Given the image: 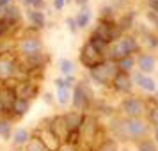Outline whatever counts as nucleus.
I'll return each instance as SVG.
<instances>
[{"mask_svg": "<svg viewBox=\"0 0 158 151\" xmlns=\"http://www.w3.org/2000/svg\"><path fill=\"white\" fill-rule=\"evenodd\" d=\"M139 50V43L133 36H121L117 41L108 46L107 52V59H112V61H121V59L131 57V53H135Z\"/></svg>", "mask_w": 158, "mask_h": 151, "instance_id": "obj_1", "label": "nucleus"}, {"mask_svg": "<svg viewBox=\"0 0 158 151\" xmlns=\"http://www.w3.org/2000/svg\"><path fill=\"white\" fill-rule=\"evenodd\" d=\"M149 124L144 123L140 117H124L117 121V135L126 137V139H140L148 133Z\"/></svg>", "mask_w": 158, "mask_h": 151, "instance_id": "obj_2", "label": "nucleus"}, {"mask_svg": "<svg viewBox=\"0 0 158 151\" xmlns=\"http://www.w3.org/2000/svg\"><path fill=\"white\" fill-rule=\"evenodd\" d=\"M117 62L112 61V59H105L100 66H96L94 69H91V78L100 84V86H108L112 84L114 77L117 75Z\"/></svg>", "mask_w": 158, "mask_h": 151, "instance_id": "obj_3", "label": "nucleus"}, {"mask_svg": "<svg viewBox=\"0 0 158 151\" xmlns=\"http://www.w3.org/2000/svg\"><path fill=\"white\" fill-rule=\"evenodd\" d=\"M93 34L101 37L105 43L112 44L114 41H117L121 37L123 32L119 30V27H117V23L114 20H100V23H98V27H96V30H94Z\"/></svg>", "mask_w": 158, "mask_h": 151, "instance_id": "obj_4", "label": "nucleus"}, {"mask_svg": "<svg viewBox=\"0 0 158 151\" xmlns=\"http://www.w3.org/2000/svg\"><path fill=\"white\" fill-rule=\"evenodd\" d=\"M105 59H107V57H105L103 53H100L98 50H94L93 44L89 43V41H87V43L82 46V50H80V62L85 66L89 71L94 69L96 66H100Z\"/></svg>", "mask_w": 158, "mask_h": 151, "instance_id": "obj_5", "label": "nucleus"}, {"mask_svg": "<svg viewBox=\"0 0 158 151\" xmlns=\"http://www.w3.org/2000/svg\"><path fill=\"white\" fill-rule=\"evenodd\" d=\"M121 110L126 117H140L144 112H148L146 108V101L135 96H128L121 101Z\"/></svg>", "mask_w": 158, "mask_h": 151, "instance_id": "obj_6", "label": "nucleus"}, {"mask_svg": "<svg viewBox=\"0 0 158 151\" xmlns=\"http://www.w3.org/2000/svg\"><path fill=\"white\" fill-rule=\"evenodd\" d=\"M18 50L22 53L23 57H34V55H41L43 52V43L37 36H27L23 37L20 44H18Z\"/></svg>", "mask_w": 158, "mask_h": 151, "instance_id": "obj_7", "label": "nucleus"}, {"mask_svg": "<svg viewBox=\"0 0 158 151\" xmlns=\"http://www.w3.org/2000/svg\"><path fill=\"white\" fill-rule=\"evenodd\" d=\"M89 98H91V93H89V89H87L82 82H78L75 89H73V96H71V101H73V107L75 110H84L87 107V103H89Z\"/></svg>", "mask_w": 158, "mask_h": 151, "instance_id": "obj_8", "label": "nucleus"}, {"mask_svg": "<svg viewBox=\"0 0 158 151\" xmlns=\"http://www.w3.org/2000/svg\"><path fill=\"white\" fill-rule=\"evenodd\" d=\"M32 137L39 139V141L43 142L44 148L50 149V151H59V148H60V141H59L57 137L48 130V126H44V128H37L36 133H34Z\"/></svg>", "mask_w": 158, "mask_h": 151, "instance_id": "obj_9", "label": "nucleus"}, {"mask_svg": "<svg viewBox=\"0 0 158 151\" xmlns=\"http://www.w3.org/2000/svg\"><path fill=\"white\" fill-rule=\"evenodd\" d=\"M18 71V62L9 55H0V80H9Z\"/></svg>", "mask_w": 158, "mask_h": 151, "instance_id": "obj_10", "label": "nucleus"}, {"mask_svg": "<svg viewBox=\"0 0 158 151\" xmlns=\"http://www.w3.org/2000/svg\"><path fill=\"white\" fill-rule=\"evenodd\" d=\"M16 98H18V96H16L15 87L4 86L2 89H0V108H2V114H7V112H11L13 103H15Z\"/></svg>", "mask_w": 158, "mask_h": 151, "instance_id": "obj_11", "label": "nucleus"}, {"mask_svg": "<svg viewBox=\"0 0 158 151\" xmlns=\"http://www.w3.org/2000/svg\"><path fill=\"white\" fill-rule=\"evenodd\" d=\"M48 130H50L53 135L57 137L60 144L66 142V137H68V128H66V123L62 119V115H55L53 119H50V124H48Z\"/></svg>", "mask_w": 158, "mask_h": 151, "instance_id": "obj_12", "label": "nucleus"}, {"mask_svg": "<svg viewBox=\"0 0 158 151\" xmlns=\"http://www.w3.org/2000/svg\"><path fill=\"white\" fill-rule=\"evenodd\" d=\"M112 87H114L115 91H119V93H130L131 87H133V80L130 77V73L117 71V75L112 80Z\"/></svg>", "mask_w": 158, "mask_h": 151, "instance_id": "obj_13", "label": "nucleus"}, {"mask_svg": "<svg viewBox=\"0 0 158 151\" xmlns=\"http://www.w3.org/2000/svg\"><path fill=\"white\" fill-rule=\"evenodd\" d=\"M62 119H64V123H66L68 132H73V130H80L82 128L85 115L82 114V112H78V110H71V112H66V114L62 115Z\"/></svg>", "mask_w": 158, "mask_h": 151, "instance_id": "obj_14", "label": "nucleus"}, {"mask_svg": "<svg viewBox=\"0 0 158 151\" xmlns=\"http://www.w3.org/2000/svg\"><path fill=\"white\" fill-rule=\"evenodd\" d=\"M16 96L18 98H25V100H30L37 94V86L32 82V80H22L18 86L15 87Z\"/></svg>", "mask_w": 158, "mask_h": 151, "instance_id": "obj_15", "label": "nucleus"}, {"mask_svg": "<svg viewBox=\"0 0 158 151\" xmlns=\"http://www.w3.org/2000/svg\"><path fill=\"white\" fill-rule=\"evenodd\" d=\"M131 80H133V84H137V86L140 87V89H144L146 93H153V91H156V82L151 78L149 75H144V73H135L133 77H131Z\"/></svg>", "mask_w": 158, "mask_h": 151, "instance_id": "obj_16", "label": "nucleus"}, {"mask_svg": "<svg viewBox=\"0 0 158 151\" xmlns=\"http://www.w3.org/2000/svg\"><path fill=\"white\" fill-rule=\"evenodd\" d=\"M137 66H139V71L140 73L149 75L156 68V59L153 57V55H149V53H142V55H139V59H137Z\"/></svg>", "mask_w": 158, "mask_h": 151, "instance_id": "obj_17", "label": "nucleus"}, {"mask_svg": "<svg viewBox=\"0 0 158 151\" xmlns=\"http://www.w3.org/2000/svg\"><path fill=\"white\" fill-rule=\"evenodd\" d=\"M13 142H15L16 148H20V146H25V144L30 141V132L27 128H23V126H18V128L13 130Z\"/></svg>", "mask_w": 158, "mask_h": 151, "instance_id": "obj_18", "label": "nucleus"}, {"mask_svg": "<svg viewBox=\"0 0 158 151\" xmlns=\"http://www.w3.org/2000/svg\"><path fill=\"white\" fill-rule=\"evenodd\" d=\"M29 108H30V101L29 100H25V98H16L15 103H13V108H11V115L22 117V115L27 114Z\"/></svg>", "mask_w": 158, "mask_h": 151, "instance_id": "obj_19", "label": "nucleus"}, {"mask_svg": "<svg viewBox=\"0 0 158 151\" xmlns=\"http://www.w3.org/2000/svg\"><path fill=\"white\" fill-rule=\"evenodd\" d=\"M2 20L13 29L16 23H18V20H20V9L15 7V6H7V7L4 9V16H2Z\"/></svg>", "mask_w": 158, "mask_h": 151, "instance_id": "obj_20", "label": "nucleus"}, {"mask_svg": "<svg viewBox=\"0 0 158 151\" xmlns=\"http://www.w3.org/2000/svg\"><path fill=\"white\" fill-rule=\"evenodd\" d=\"M27 18L29 22L36 27V29H43L46 25V18H44V13L43 11H36V9H29L27 11Z\"/></svg>", "mask_w": 158, "mask_h": 151, "instance_id": "obj_21", "label": "nucleus"}, {"mask_svg": "<svg viewBox=\"0 0 158 151\" xmlns=\"http://www.w3.org/2000/svg\"><path fill=\"white\" fill-rule=\"evenodd\" d=\"M91 18H93V13H91V9L87 7H82L80 9V13H78V16L75 18L77 20V27L78 29H85L87 25H89V22H91Z\"/></svg>", "mask_w": 158, "mask_h": 151, "instance_id": "obj_22", "label": "nucleus"}, {"mask_svg": "<svg viewBox=\"0 0 158 151\" xmlns=\"http://www.w3.org/2000/svg\"><path fill=\"white\" fill-rule=\"evenodd\" d=\"M89 43L93 44V48L94 50H98L100 53H103V55H107V52H108V46L110 44L105 43L101 37H98L96 34H91V37H89Z\"/></svg>", "mask_w": 158, "mask_h": 151, "instance_id": "obj_23", "label": "nucleus"}, {"mask_svg": "<svg viewBox=\"0 0 158 151\" xmlns=\"http://www.w3.org/2000/svg\"><path fill=\"white\" fill-rule=\"evenodd\" d=\"M0 135L4 137L6 141L11 139V135H13V124H11V121H9L7 117L0 119Z\"/></svg>", "mask_w": 158, "mask_h": 151, "instance_id": "obj_24", "label": "nucleus"}, {"mask_svg": "<svg viewBox=\"0 0 158 151\" xmlns=\"http://www.w3.org/2000/svg\"><path fill=\"white\" fill-rule=\"evenodd\" d=\"M59 69L64 73L66 77H71L73 71H75V62L69 61V59H60L59 61Z\"/></svg>", "mask_w": 158, "mask_h": 151, "instance_id": "obj_25", "label": "nucleus"}, {"mask_svg": "<svg viewBox=\"0 0 158 151\" xmlns=\"http://www.w3.org/2000/svg\"><path fill=\"white\" fill-rule=\"evenodd\" d=\"M137 149L139 151H158V146L155 141H151V139H140L139 142H137Z\"/></svg>", "mask_w": 158, "mask_h": 151, "instance_id": "obj_26", "label": "nucleus"}, {"mask_svg": "<svg viewBox=\"0 0 158 151\" xmlns=\"http://www.w3.org/2000/svg\"><path fill=\"white\" fill-rule=\"evenodd\" d=\"M133 64H135V61L131 57H126V59H121V61H117V69L123 73H130L133 69Z\"/></svg>", "mask_w": 158, "mask_h": 151, "instance_id": "obj_27", "label": "nucleus"}, {"mask_svg": "<svg viewBox=\"0 0 158 151\" xmlns=\"http://www.w3.org/2000/svg\"><path fill=\"white\" fill-rule=\"evenodd\" d=\"M25 151H50V149H46L39 139H36V137H30V141L27 142V149H25Z\"/></svg>", "mask_w": 158, "mask_h": 151, "instance_id": "obj_28", "label": "nucleus"}, {"mask_svg": "<svg viewBox=\"0 0 158 151\" xmlns=\"http://www.w3.org/2000/svg\"><path fill=\"white\" fill-rule=\"evenodd\" d=\"M69 100H71V91H69V89H66V87L57 89V101L60 105H66Z\"/></svg>", "mask_w": 158, "mask_h": 151, "instance_id": "obj_29", "label": "nucleus"}, {"mask_svg": "<svg viewBox=\"0 0 158 151\" xmlns=\"http://www.w3.org/2000/svg\"><path fill=\"white\" fill-rule=\"evenodd\" d=\"M131 23H133V15H126L117 22V27H119L121 32H124V30H128L130 27H131Z\"/></svg>", "mask_w": 158, "mask_h": 151, "instance_id": "obj_30", "label": "nucleus"}, {"mask_svg": "<svg viewBox=\"0 0 158 151\" xmlns=\"http://www.w3.org/2000/svg\"><path fill=\"white\" fill-rule=\"evenodd\" d=\"M98 151H117V144L114 141H105L100 144V149Z\"/></svg>", "mask_w": 158, "mask_h": 151, "instance_id": "obj_31", "label": "nucleus"}, {"mask_svg": "<svg viewBox=\"0 0 158 151\" xmlns=\"http://www.w3.org/2000/svg\"><path fill=\"white\" fill-rule=\"evenodd\" d=\"M148 119H149L151 124H156V126H158V107L149 108V110H148Z\"/></svg>", "mask_w": 158, "mask_h": 151, "instance_id": "obj_32", "label": "nucleus"}, {"mask_svg": "<svg viewBox=\"0 0 158 151\" xmlns=\"http://www.w3.org/2000/svg\"><path fill=\"white\" fill-rule=\"evenodd\" d=\"M66 25H68V29L71 30V32H77V20L75 18H66Z\"/></svg>", "mask_w": 158, "mask_h": 151, "instance_id": "obj_33", "label": "nucleus"}, {"mask_svg": "<svg viewBox=\"0 0 158 151\" xmlns=\"http://www.w3.org/2000/svg\"><path fill=\"white\" fill-rule=\"evenodd\" d=\"M148 20H149V22L158 29V13H155V11H149V13H148Z\"/></svg>", "mask_w": 158, "mask_h": 151, "instance_id": "obj_34", "label": "nucleus"}, {"mask_svg": "<svg viewBox=\"0 0 158 151\" xmlns=\"http://www.w3.org/2000/svg\"><path fill=\"white\" fill-rule=\"evenodd\" d=\"M59 151H80L78 146H71V144H60V148H59Z\"/></svg>", "mask_w": 158, "mask_h": 151, "instance_id": "obj_35", "label": "nucleus"}, {"mask_svg": "<svg viewBox=\"0 0 158 151\" xmlns=\"http://www.w3.org/2000/svg\"><path fill=\"white\" fill-rule=\"evenodd\" d=\"M146 43L149 46H158V39L155 36H151V34H146Z\"/></svg>", "mask_w": 158, "mask_h": 151, "instance_id": "obj_36", "label": "nucleus"}, {"mask_svg": "<svg viewBox=\"0 0 158 151\" xmlns=\"http://www.w3.org/2000/svg\"><path fill=\"white\" fill-rule=\"evenodd\" d=\"M64 6H66V0H53V7L57 9V11H60Z\"/></svg>", "mask_w": 158, "mask_h": 151, "instance_id": "obj_37", "label": "nucleus"}, {"mask_svg": "<svg viewBox=\"0 0 158 151\" xmlns=\"http://www.w3.org/2000/svg\"><path fill=\"white\" fill-rule=\"evenodd\" d=\"M55 87H57V89H62V87H66V80H64V78H57V80H55ZM66 89H68V87H66Z\"/></svg>", "mask_w": 158, "mask_h": 151, "instance_id": "obj_38", "label": "nucleus"}, {"mask_svg": "<svg viewBox=\"0 0 158 151\" xmlns=\"http://www.w3.org/2000/svg\"><path fill=\"white\" fill-rule=\"evenodd\" d=\"M149 2V7L151 11H155V13H158V0H148Z\"/></svg>", "mask_w": 158, "mask_h": 151, "instance_id": "obj_39", "label": "nucleus"}, {"mask_svg": "<svg viewBox=\"0 0 158 151\" xmlns=\"http://www.w3.org/2000/svg\"><path fill=\"white\" fill-rule=\"evenodd\" d=\"M66 87H68V89H71L73 87V84H75V80H73V77H66Z\"/></svg>", "mask_w": 158, "mask_h": 151, "instance_id": "obj_40", "label": "nucleus"}, {"mask_svg": "<svg viewBox=\"0 0 158 151\" xmlns=\"http://www.w3.org/2000/svg\"><path fill=\"white\" fill-rule=\"evenodd\" d=\"M13 4V0H0V7L2 9H6L7 6H11Z\"/></svg>", "mask_w": 158, "mask_h": 151, "instance_id": "obj_41", "label": "nucleus"}, {"mask_svg": "<svg viewBox=\"0 0 158 151\" xmlns=\"http://www.w3.org/2000/svg\"><path fill=\"white\" fill-rule=\"evenodd\" d=\"M23 4H25V6H29V9H32L34 7V4H36V0H22Z\"/></svg>", "mask_w": 158, "mask_h": 151, "instance_id": "obj_42", "label": "nucleus"}, {"mask_svg": "<svg viewBox=\"0 0 158 151\" xmlns=\"http://www.w3.org/2000/svg\"><path fill=\"white\" fill-rule=\"evenodd\" d=\"M75 2H77L78 6H82V7H85V6H87V2H89V0H75Z\"/></svg>", "mask_w": 158, "mask_h": 151, "instance_id": "obj_43", "label": "nucleus"}, {"mask_svg": "<svg viewBox=\"0 0 158 151\" xmlns=\"http://www.w3.org/2000/svg\"><path fill=\"white\" fill-rule=\"evenodd\" d=\"M155 142H156V146H158V128H156V132H155Z\"/></svg>", "mask_w": 158, "mask_h": 151, "instance_id": "obj_44", "label": "nucleus"}, {"mask_svg": "<svg viewBox=\"0 0 158 151\" xmlns=\"http://www.w3.org/2000/svg\"><path fill=\"white\" fill-rule=\"evenodd\" d=\"M155 93H156V96H155V98H156V101H158V86H156V91H155Z\"/></svg>", "mask_w": 158, "mask_h": 151, "instance_id": "obj_45", "label": "nucleus"}, {"mask_svg": "<svg viewBox=\"0 0 158 151\" xmlns=\"http://www.w3.org/2000/svg\"><path fill=\"white\" fill-rule=\"evenodd\" d=\"M13 151H23V149H20V148H15V149H13Z\"/></svg>", "mask_w": 158, "mask_h": 151, "instance_id": "obj_46", "label": "nucleus"}, {"mask_svg": "<svg viewBox=\"0 0 158 151\" xmlns=\"http://www.w3.org/2000/svg\"><path fill=\"white\" fill-rule=\"evenodd\" d=\"M66 2H73V0H66Z\"/></svg>", "mask_w": 158, "mask_h": 151, "instance_id": "obj_47", "label": "nucleus"}]
</instances>
